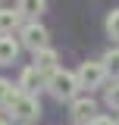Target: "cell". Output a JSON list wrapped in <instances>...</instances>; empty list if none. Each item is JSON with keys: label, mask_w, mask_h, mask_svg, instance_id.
<instances>
[{"label": "cell", "mask_w": 119, "mask_h": 125, "mask_svg": "<svg viewBox=\"0 0 119 125\" xmlns=\"http://www.w3.org/2000/svg\"><path fill=\"white\" fill-rule=\"evenodd\" d=\"M104 78H107V66L104 62H85L78 69V84H85V88H100Z\"/></svg>", "instance_id": "3957f363"}, {"label": "cell", "mask_w": 119, "mask_h": 125, "mask_svg": "<svg viewBox=\"0 0 119 125\" xmlns=\"http://www.w3.org/2000/svg\"><path fill=\"white\" fill-rule=\"evenodd\" d=\"M107 103H110V106H116V109H119V84H113V88L107 91Z\"/></svg>", "instance_id": "5bb4252c"}, {"label": "cell", "mask_w": 119, "mask_h": 125, "mask_svg": "<svg viewBox=\"0 0 119 125\" xmlns=\"http://www.w3.org/2000/svg\"><path fill=\"white\" fill-rule=\"evenodd\" d=\"M104 62H107V69H110L113 75H119V50H110Z\"/></svg>", "instance_id": "4fadbf2b"}, {"label": "cell", "mask_w": 119, "mask_h": 125, "mask_svg": "<svg viewBox=\"0 0 119 125\" xmlns=\"http://www.w3.org/2000/svg\"><path fill=\"white\" fill-rule=\"evenodd\" d=\"M10 109H13V119H19V122H35L41 116V106H38V100L31 94H19V100Z\"/></svg>", "instance_id": "6da1fadb"}, {"label": "cell", "mask_w": 119, "mask_h": 125, "mask_svg": "<svg viewBox=\"0 0 119 125\" xmlns=\"http://www.w3.org/2000/svg\"><path fill=\"white\" fill-rule=\"evenodd\" d=\"M19 94H22V91H13V84L0 78V106H6V109H10L16 100H19Z\"/></svg>", "instance_id": "9c48e42d"}, {"label": "cell", "mask_w": 119, "mask_h": 125, "mask_svg": "<svg viewBox=\"0 0 119 125\" xmlns=\"http://www.w3.org/2000/svg\"><path fill=\"white\" fill-rule=\"evenodd\" d=\"M75 88H78V78L69 75V72H53L50 75V91H53V97H63V100H69L75 94Z\"/></svg>", "instance_id": "7a4b0ae2"}, {"label": "cell", "mask_w": 119, "mask_h": 125, "mask_svg": "<svg viewBox=\"0 0 119 125\" xmlns=\"http://www.w3.org/2000/svg\"><path fill=\"white\" fill-rule=\"evenodd\" d=\"M19 13L22 16H41L44 13V0H22L19 3Z\"/></svg>", "instance_id": "30bf717a"}, {"label": "cell", "mask_w": 119, "mask_h": 125, "mask_svg": "<svg viewBox=\"0 0 119 125\" xmlns=\"http://www.w3.org/2000/svg\"><path fill=\"white\" fill-rule=\"evenodd\" d=\"M38 88H41V72L31 66V69H25L22 78H19V91H22V94H35Z\"/></svg>", "instance_id": "8992f818"}, {"label": "cell", "mask_w": 119, "mask_h": 125, "mask_svg": "<svg viewBox=\"0 0 119 125\" xmlns=\"http://www.w3.org/2000/svg\"><path fill=\"white\" fill-rule=\"evenodd\" d=\"M16 56H19V44L13 38H0V66L3 62H13Z\"/></svg>", "instance_id": "ba28073f"}, {"label": "cell", "mask_w": 119, "mask_h": 125, "mask_svg": "<svg viewBox=\"0 0 119 125\" xmlns=\"http://www.w3.org/2000/svg\"><path fill=\"white\" fill-rule=\"evenodd\" d=\"M0 125H6V119H0Z\"/></svg>", "instance_id": "2e32d148"}, {"label": "cell", "mask_w": 119, "mask_h": 125, "mask_svg": "<svg viewBox=\"0 0 119 125\" xmlns=\"http://www.w3.org/2000/svg\"><path fill=\"white\" fill-rule=\"evenodd\" d=\"M91 125H116V122H113V119H104V116H94Z\"/></svg>", "instance_id": "9a60e30c"}, {"label": "cell", "mask_w": 119, "mask_h": 125, "mask_svg": "<svg viewBox=\"0 0 119 125\" xmlns=\"http://www.w3.org/2000/svg\"><path fill=\"white\" fill-rule=\"evenodd\" d=\"M35 69H38V72H50V75H53V72H57V50H38V53H35Z\"/></svg>", "instance_id": "5b68a950"}, {"label": "cell", "mask_w": 119, "mask_h": 125, "mask_svg": "<svg viewBox=\"0 0 119 125\" xmlns=\"http://www.w3.org/2000/svg\"><path fill=\"white\" fill-rule=\"evenodd\" d=\"M107 31H110V38L119 41V10H113V13L107 16Z\"/></svg>", "instance_id": "7c38bea8"}, {"label": "cell", "mask_w": 119, "mask_h": 125, "mask_svg": "<svg viewBox=\"0 0 119 125\" xmlns=\"http://www.w3.org/2000/svg\"><path fill=\"white\" fill-rule=\"evenodd\" d=\"M16 22H19V13H13V10H0V31H13Z\"/></svg>", "instance_id": "8fae6325"}, {"label": "cell", "mask_w": 119, "mask_h": 125, "mask_svg": "<svg viewBox=\"0 0 119 125\" xmlns=\"http://www.w3.org/2000/svg\"><path fill=\"white\" fill-rule=\"evenodd\" d=\"M72 116L75 119H94V100H91V97L72 100Z\"/></svg>", "instance_id": "52a82bcc"}, {"label": "cell", "mask_w": 119, "mask_h": 125, "mask_svg": "<svg viewBox=\"0 0 119 125\" xmlns=\"http://www.w3.org/2000/svg\"><path fill=\"white\" fill-rule=\"evenodd\" d=\"M22 41H25V47H31V50L38 53V50H44V44H47V28L31 22V25L22 28Z\"/></svg>", "instance_id": "277c9868"}]
</instances>
